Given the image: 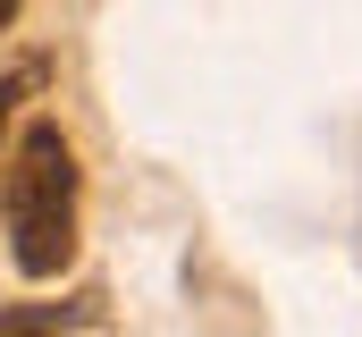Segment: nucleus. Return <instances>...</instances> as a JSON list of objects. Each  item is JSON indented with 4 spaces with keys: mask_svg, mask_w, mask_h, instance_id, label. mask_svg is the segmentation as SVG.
I'll return each instance as SVG.
<instances>
[{
    "mask_svg": "<svg viewBox=\"0 0 362 337\" xmlns=\"http://www.w3.org/2000/svg\"><path fill=\"white\" fill-rule=\"evenodd\" d=\"M0 211H8V253L25 278H59L76 261V152L51 118L17 135L0 168Z\"/></svg>",
    "mask_w": 362,
    "mask_h": 337,
    "instance_id": "obj_1",
    "label": "nucleus"
},
{
    "mask_svg": "<svg viewBox=\"0 0 362 337\" xmlns=\"http://www.w3.org/2000/svg\"><path fill=\"white\" fill-rule=\"evenodd\" d=\"M68 321H93L85 304H25V312H0V337L17 329H68Z\"/></svg>",
    "mask_w": 362,
    "mask_h": 337,
    "instance_id": "obj_2",
    "label": "nucleus"
},
{
    "mask_svg": "<svg viewBox=\"0 0 362 337\" xmlns=\"http://www.w3.org/2000/svg\"><path fill=\"white\" fill-rule=\"evenodd\" d=\"M34 84H42V68H17V76L0 84V127H8V110H17V101H25V93H34Z\"/></svg>",
    "mask_w": 362,
    "mask_h": 337,
    "instance_id": "obj_3",
    "label": "nucleus"
},
{
    "mask_svg": "<svg viewBox=\"0 0 362 337\" xmlns=\"http://www.w3.org/2000/svg\"><path fill=\"white\" fill-rule=\"evenodd\" d=\"M8 17H17V0H0V25H8Z\"/></svg>",
    "mask_w": 362,
    "mask_h": 337,
    "instance_id": "obj_4",
    "label": "nucleus"
}]
</instances>
